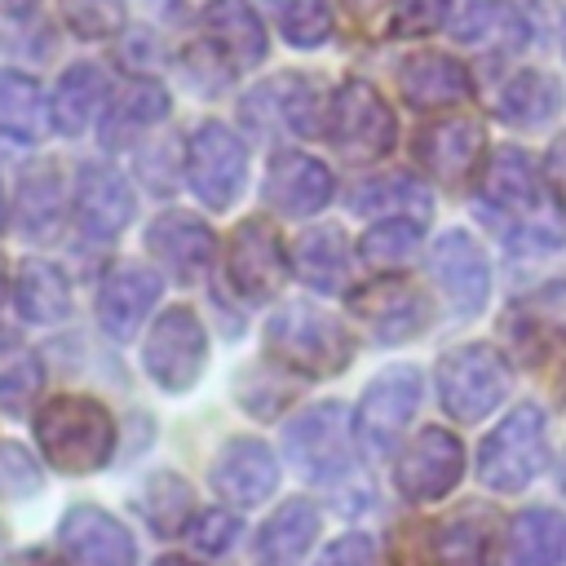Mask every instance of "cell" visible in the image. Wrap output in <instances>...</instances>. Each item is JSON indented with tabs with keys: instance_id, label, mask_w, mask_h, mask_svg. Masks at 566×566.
I'll use <instances>...</instances> for the list:
<instances>
[{
	"instance_id": "4dcf8cb0",
	"label": "cell",
	"mask_w": 566,
	"mask_h": 566,
	"mask_svg": "<svg viewBox=\"0 0 566 566\" xmlns=\"http://www.w3.org/2000/svg\"><path fill=\"white\" fill-rule=\"evenodd\" d=\"M314 566H376V544H371V535L349 531L336 544H327Z\"/></svg>"
},
{
	"instance_id": "5b68a950",
	"label": "cell",
	"mask_w": 566,
	"mask_h": 566,
	"mask_svg": "<svg viewBox=\"0 0 566 566\" xmlns=\"http://www.w3.org/2000/svg\"><path fill=\"white\" fill-rule=\"evenodd\" d=\"M270 345L279 349V358H287L314 376H327V371L349 363V340H345L340 323L310 310V305H287L270 323Z\"/></svg>"
},
{
	"instance_id": "8d00e7d4",
	"label": "cell",
	"mask_w": 566,
	"mask_h": 566,
	"mask_svg": "<svg viewBox=\"0 0 566 566\" xmlns=\"http://www.w3.org/2000/svg\"><path fill=\"white\" fill-rule=\"evenodd\" d=\"M155 566H195V562H190V557H159Z\"/></svg>"
},
{
	"instance_id": "603a6c76",
	"label": "cell",
	"mask_w": 566,
	"mask_h": 566,
	"mask_svg": "<svg viewBox=\"0 0 566 566\" xmlns=\"http://www.w3.org/2000/svg\"><path fill=\"white\" fill-rule=\"evenodd\" d=\"M460 40L464 44H500V49H517V44H526V22H522V13L513 9V4H500V0H491V4H478L464 22H460Z\"/></svg>"
},
{
	"instance_id": "3957f363",
	"label": "cell",
	"mask_w": 566,
	"mask_h": 566,
	"mask_svg": "<svg viewBox=\"0 0 566 566\" xmlns=\"http://www.w3.org/2000/svg\"><path fill=\"white\" fill-rule=\"evenodd\" d=\"M40 451L71 473H88L111 460V416L93 398H53L35 420Z\"/></svg>"
},
{
	"instance_id": "83f0119b",
	"label": "cell",
	"mask_w": 566,
	"mask_h": 566,
	"mask_svg": "<svg viewBox=\"0 0 566 566\" xmlns=\"http://www.w3.org/2000/svg\"><path fill=\"white\" fill-rule=\"evenodd\" d=\"M40 380V363L18 349V345H0V398L9 402H22Z\"/></svg>"
},
{
	"instance_id": "52a82bcc",
	"label": "cell",
	"mask_w": 566,
	"mask_h": 566,
	"mask_svg": "<svg viewBox=\"0 0 566 566\" xmlns=\"http://www.w3.org/2000/svg\"><path fill=\"white\" fill-rule=\"evenodd\" d=\"M464 473V447L451 429L442 424H429L411 438V447L398 455V469H394V482L407 500L424 504V500H442L447 491H455Z\"/></svg>"
},
{
	"instance_id": "d6986e66",
	"label": "cell",
	"mask_w": 566,
	"mask_h": 566,
	"mask_svg": "<svg viewBox=\"0 0 566 566\" xmlns=\"http://www.w3.org/2000/svg\"><path fill=\"white\" fill-rule=\"evenodd\" d=\"M402 93L411 106L429 111V106H455L469 97V75L460 62L442 57V53H420L402 66Z\"/></svg>"
},
{
	"instance_id": "7a4b0ae2",
	"label": "cell",
	"mask_w": 566,
	"mask_h": 566,
	"mask_svg": "<svg viewBox=\"0 0 566 566\" xmlns=\"http://www.w3.org/2000/svg\"><path fill=\"white\" fill-rule=\"evenodd\" d=\"M544 464H548V442H544V411L535 402L513 407L478 447V482L500 495L522 491Z\"/></svg>"
},
{
	"instance_id": "7c38bea8",
	"label": "cell",
	"mask_w": 566,
	"mask_h": 566,
	"mask_svg": "<svg viewBox=\"0 0 566 566\" xmlns=\"http://www.w3.org/2000/svg\"><path fill=\"white\" fill-rule=\"evenodd\" d=\"M274 482H279V464H274L270 447L256 442V438H234V442H226L221 455H217V464H212V486H217L226 500H234V504H256V500H265V495L274 491Z\"/></svg>"
},
{
	"instance_id": "9c48e42d",
	"label": "cell",
	"mask_w": 566,
	"mask_h": 566,
	"mask_svg": "<svg viewBox=\"0 0 566 566\" xmlns=\"http://www.w3.org/2000/svg\"><path fill=\"white\" fill-rule=\"evenodd\" d=\"M62 553L71 566H137L133 535L102 509L75 504L62 517Z\"/></svg>"
},
{
	"instance_id": "f35d334b",
	"label": "cell",
	"mask_w": 566,
	"mask_h": 566,
	"mask_svg": "<svg viewBox=\"0 0 566 566\" xmlns=\"http://www.w3.org/2000/svg\"><path fill=\"white\" fill-rule=\"evenodd\" d=\"M0 544H4V531H0Z\"/></svg>"
},
{
	"instance_id": "e0dca14e",
	"label": "cell",
	"mask_w": 566,
	"mask_h": 566,
	"mask_svg": "<svg viewBox=\"0 0 566 566\" xmlns=\"http://www.w3.org/2000/svg\"><path fill=\"white\" fill-rule=\"evenodd\" d=\"M478 150H482V128H478V119H464V115L424 128V133H420V146H416L420 164H424L433 177H447V181L464 177V172L473 168Z\"/></svg>"
},
{
	"instance_id": "f546056e",
	"label": "cell",
	"mask_w": 566,
	"mask_h": 566,
	"mask_svg": "<svg viewBox=\"0 0 566 566\" xmlns=\"http://www.w3.org/2000/svg\"><path fill=\"white\" fill-rule=\"evenodd\" d=\"M234 535H239V522H234L230 513L212 509V513H203V517L195 522L190 544H195L199 553H221V548H230V544H234Z\"/></svg>"
},
{
	"instance_id": "1f68e13d",
	"label": "cell",
	"mask_w": 566,
	"mask_h": 566,
	"mask_svg": "<svg viewBox=\"0 0 566 566\" xmlns=\"http://www.w3.org/2000/svg\"><path fill=\"white\" fill-rule=\"evenodd\" d=\"M287 35L296 44H314L327 35V4L323 0H296L287 9Z\"/></svg>"
},
{
	"instance_id": "8fae6325",
	"label": "cell",
	"mask_w": 566,
	"mask_h": 566,
	"mask_svg": "<svg viewBox=\"0 0 566 566\" xmlns=\"http://www.w3.org/2000/svg\"><path fill=\"white\" fill-rule=\"evenodd\" d=\"M429 270H433V279L442 283L447 301H451L460 314L482 310L486 287H491V270H486V256L478 252V243H473L464 230H451V234L438 239V248H433V256H429Z\"/></svg>"
},
{
	"instance_id": "6da1fadb",
	"label": "cell",
	"mask_w": 566,
	"mask_h": 566,
	"mask_svg": "<svg viewBox=\"0 0 566 566\" xmlns=\"http://www.w3.org/2000/svg\"><path fill=\"white\" fill-rule=\"evenodd\" d=\"M478 212L517 252H557L566 243V226L548 212L544 181H539L531 155L517 146H500L491 155L482 186H478Z\"/></svg>"
},
{
	"instance_id": "4316f807",
	"label": "cell",
	"mask_w": 566,
	"mask_h": 566,
	"mask_svg": "<svg viewBox=\"0 0 566 566\" xmlns=\"http://www.w3.org/2000/svg\"><path fill=\"white\" fill-rule=\"evenodd\" d=\"M416 226H407V221H389V226H376L367 239H363V256L371 261V265H398V261H407L411 256V248H416Z\"/></svg>"
},
{
	"instance_id": "d590c367",
	"label": "cell",
	"mask_w": 566,
	"mask_h": 566,
	"mask_svg": "<svg viewBox=\"0 0 566 566\" xmlns=\"http://www.w3.org/2000/svg\"><path fill=\"white\" fill-rule=\"evenodd\" d=\"M13 566H71V562H57L49 553H22V557H13Z\"/></svg>"
},
{
	"instance_id": "30bf717a",
	"label": "cell",
	"mask_w": 566,
	"mask_h": 566,
	"mask_svg": "<svg viewBox=\"0 0 566 566\" xmlns=\"http://www.w3.org/2000/svg\"><path fill=\"white\" fill-rule=\"evenodd\" d=\"M203 367V327L190 310H172L155 323L146 340V371L164 389H186Z\"/></svg>"
},
{
	"instance_id": "7402d4cb",
	"label": "cell",
	"mask_w": 566,
	"mask_h": 566,
	"mask_svg": "<svg viewBox=\"0 0 566 566\" xmlns=\"http://www.w3.org/2000/svg\"><path fill=\"white\" fill-rule=\"evenodd\" d=\"M557 102L562 93L544 71H517L500 93V115L517 128H531V124H544L557 111Z\"/></svg>"
},
{
	"instance_id": "836d02e7",
	"label": "cell",
	"mask_w": 566,
	"mask_h": 566,
	"mask_svg": "<svg viewBox=\"0 0 566 566\" xmlns=\"http://www.w3.org/2000/svg\"><path fill=\"white\" fill-rule=\"evenodd\" d=\"M442 0H398L394 9V27L407 31V35H420V31H433L442 22Z\"/></svg>"
},
{
	"instance_id": "44dd1931",
	"label": "cell",
	"mask_w": 566,
	"mask_h": 566,
	"mask_svg": "<svg viewBox=\"0 0 566 566\" xmlns=\"http://www.w3.org/2000/svg\"><path fill=\"white\" fill-rule=\"evenodd\" d=\"M327 195H332V177H327L323 164L292 155V159H283V164L274 168L270 199H274L279 208H287V212H314V208H323Z\"/></svg>"
},
{
	"instance_id": "8992f818",
	"label": "cell",
	"mask_w": 566,
	"mask_h": 566,
	"mask_svg": "<svg viewBox=\"0 0 566 566\" xmlns=\"http://www.w3.org/2000/svg\"><path fill=\"white\" fill-rule=\"evenodd\" d=\"M416 402H420V371L416 367H389L385 376H376L358 402V416H354L358 442L371 455H389L398 433L407 429Z\"/></svg>"
},
{
	"instance_id": "4fadbf2b",
	"label": "cell",
	"mask_w": 566,
	"mask_h": 566,
	"mask_svg": "<svg viewBox=\"0 0 566 566\" xmlns=\"http://www.w3.org/2000/svg\"><path fill=\"white\" fill-rule=\"evenodd\" d=\"M354 310L367 318V327L380 340H407L429 323V301L407 283H376L354 296Z\"/></svg>"
},
{
	"instance_id": "e575fe53",
	"label": "cell",
	"mask_w": 566,
	"mask_h": 566,
	"mask_svg": "<svg viewBox=\"0 0 566 566\" xmlns=\"http://www.w3.org/2000/svg\"><path fill=\"white\" fill-rule=\"evenodd\" d=\"M544 172H548V186L562 195V203H566V137H557L553 142V150H548V159H544Z\"/></svg>"
},
{
	"instance_id": "d4e9b609",
	"label": "cell",
	"mask_w": 566,
	"mask_h": 566,
	"mask_svg": "<svg viewBox=\"0 0 566 566\" xmlns=\"http://www.w3.org/2000/svg\"><path fill=\"white\" fill-rule=\"evenodd\" d=\"M137 509H142V517L150 522L155 535H177L181 522H186V513H190V486L181 478H172V473H159L146 486V495H142Z\"/></svg>"
},
{
	"instance_id": "74e56055",
	"label": "cell",
	"mask_w": 566,
	"mask_h": 566,
	"mask_svg": "<svg viewBox=\"0 0 566 566\" xmlns=\"http://www.w3.org/2000/svg\"><path fill=\"white\" fill-rule=\"evenodd\" d=\"M562 491H566V460H562Z\"/></svg>"
},
{
	"instance_id": "9a60e30c",
	"label": "cell",
	"mask_w": 566,
	"mask_h": 566,
	"mask_svg": "<svg viewBox=\"0 0 566 566\" xmlns=\"http://www.w3.org/2000/svg\"><path fill=\"white\" fill-rule=\"evenodd\" d=\"M495 513L464 504L460 513H451L447 522H438L433 531V548L442 566H495Z\"/></svg>"
},
{
	"instance_id": "ffe728a7",
	"label": "cell",
	"mask_w": 566,
	"mask_h": 566,
	"mask_svg": "<svg viewBox=\"0 0 566 566\" xmlns=\"http://www.w3.org/2000/svg\"><path fill=\"white\" fill-rule=\"evenodd\" d=\"M155 296H159V283L150 274H142L137 265H124L102 287V327L111 336H133V327L142 323V314L150 310Z\"/></svg>"
},
{
	"instance_id": "ba28073f",
	"label": "cell",
	"mask_w": 566,
	"mask_h": 566,
	"mask_svg": "<svg viewBox=\"0 0 566 566\" xmlns=\"http://www.w3.org/2000/svg\"><path fill=\"white\" fill-rule=\"evenodd\" d=\"M283 447H287V460H292L305 478L332 482V478L345 473V464H349L345 407L323 402V407L296 416V420L287 424V433H283Z\"/></svg>"
},
{
	"instance_id": "cb8c5ba5",
	"label": "cell",
	"mask_w": 566,
	"mask_h": 566,
	"mask_svg": "<svg viewBox=\"0 0 566 566\" xmlns=\"http://www.w3.org/2000/svg\"><path fill=\"white\" fill-rule=\"evenodd\" d=\"M18 305L31 323H57L66 314V283L49 265H27L18 283Z\"/></svg>"
},
{
	"instance_id": "2e32d148",
	"label": "cell",
	"mask_w": 566,
	"mask_h": 566,
	"mask_svg": "<svg viewBox=\"0 0 566 566\" xmlns=\"http://www.w3.org/2000/svg\"><path fill=\"white\" fill-rule=\"evenodd\" d=\"M318 535V509L310 500H287L256 535V562L261 566H296Z\"/></svg>"
},
{
	"instance_id": "277c9868",
	"label": "cell",
	"mask_w": 566,
	"mask_h": 566,
	"mask_svg": "<svg viewBox=\"0 0 566 566\" xmlns=\"http://www.w3.org/2000/svg\"><path fill=\"white\" fill-rule=\"evenodd\" d=\"M504 389H509V367L486 345L451 349L438 363V398H442V411L451 420H460V424L486 420L500 407Z\"/></svg>"
},
{
	"instance_id": "484cf974",
	"label": "cell",
	"mask_w": 566,
	"mask_h": 566,
	"mask_svg": "<svg viewBox=\"0 0 566 566\" xmlns=\"http://www.w3.org/2000/svg\"><path fill=\"white\" fill-rule=\"evenodd\" d=\"M345 239L336 234V230H323V234H310L305 243H301V252H296V265H301V274L314 283V287H323V292H336L340 287V279H345Z\"/></svg>"
},
{
	"instance_id": "f1b7e54d",
	"label": "cell",
	"mask_w": 566,
	"mask_h": 566,
	"mask_svg": "<svg viewBox=\"0 0 566 566\" xmlns=\"http://www.w3.org/2000/svg\"><path fill=\"white\" fill-rule=\"evenodd\" d=\"M358 203L363 208H371V212H385L389 203H398V208H416L420 217L429 212V195L416 186V181H407V177H394V181H376V186H367L363 195H358Z\"/></svg>"
},
{
	"instance_id": "d6a6232c",
	"label": "cell",
	"mask_w": 566,
	"mask_h": 566,
	"mask_svg": "<svg viewBox=\"0 0 566 566\" xmlns=\"http://www.w3.org/2000/svg\"><path fill=\"white\" fill-rule=\"evenodd\" d=\"M40 486V473L35 464L18 451V447H0V491H13V495H31Z\"/></svg>"
},
{
	"instance_id": "ac0fdd59",
	"label": "cell",
	"mask_w": 566,
	"mask_h": 566,
	"mask_svg": "<svg viewBox=\"0 0 566 566\" xmlns=\"http://www.w3.org/2000/svg\"><path fill=\"white\" fill-rule=\"evenodd\" d=\"M513 566H566V517L557 509H522L509 526Z\"/></svg>"
},
{
	"instance_id": "5bb4252c",
	"label": "cell",
	"mask_w": 566,
	"mask_h": 566,
	"mask_svg": "<svg viewBox=\"0 0 566 566\" xmlns=\"http://www.w3.org/2000/svg\"><path fill=\"white\" fill-rule=\"evenodd\" d=\"M336 142L349 155H380L394 137V119L385 111V102L367 88V84H349L336 102V124H332Z\"/></svg>"
}]
</instances>
